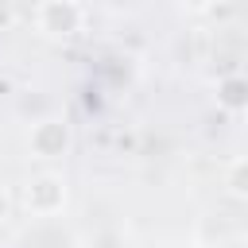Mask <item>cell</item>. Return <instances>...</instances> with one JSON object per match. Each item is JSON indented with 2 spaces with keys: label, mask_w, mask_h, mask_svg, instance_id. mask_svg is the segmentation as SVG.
I'll list each match as a JSON object with an SVG mask.
<instances>
[{
  "label": "cell",
  "mask_w": 248,
  "mask_h": 248,
  "mask_svg": "<svg viewBox=\"0 0 248 248\" xmlns=\"http://www.w3.org/2000/svg\"><path fill=\"white\" fill-rule=\"evenodd\" d=\"M23 205L35 217H54L66 205V182H62V174H35V178H27Z\"/></svg>",
  "instance_id": "6da1fadb"
},
{
  "label": "cell",
  "mask_w": 248,
  "mask_h": 248,
  "mask_svg": "<svg viewBox=\"0 0 248 248\" xmlns=\"http://www.w3.org/2000/svg\"><path fill=\"white\" fill-rule=\"evenodd\" d=\"M35 23L46 35H74L85 23V8L74 4V0H46V4L35 8Z\"/></svg>",
  "instance_id": "7a4b0ae2"
},
{
  "label": "cell",
  "mask_w": 248,
  "mask_h": 248,
  "mask_svg": "<svg viewBox=\"0 0 248 248\" xmlns=\"http://www.w3.org/2000/svg\"><path fill=\"white\" fill-rule=\"evenodd\" d=\"M27 147H31V155H39V159H58V155H66V151H70V124L58 120V116L39 120V124L31 128V136H27Z\"/></svg>",
  "instance_id": "3957f363"
},
{
  "label": "cell",
  "mask_w": 248,
  "mask_h": 248,
  "mask_svg": "<svg viewBox=\"0 0 248 248\" xmlns=\"http://www.w3.org/2000/svg\"><path fill=\"white\" fill-rule=\"evenodd\" d=\"M217 97H221V105H225V108L240 112V108H244V78H240V74L225 78V81H221V89H217Z\"/></svg>",
  "instance_id": "277c9868"
},
{
  "label": "cell",
  "mask_w": 248,
  "mask_h": 248,
  "mask_svg": "<svg viewBox=\"0 0 248 248\" xmlns=\"http://www.w3.org/2000/svg\"><path fill=\"white\" fill-rule=\"evenodd\" d=\"M229 190H232V194H244V163L232 167V182H229Z\"/></svg>",
  "instance_id": "5b68a950"
},
{
  "label": "cell",
  "mask_w": 248,
  "mask_h": 248,
  "mask_svg": "<svg viewBox=\"0 0 248 248\" xmlns=\"http://www.w3.org/2000/svg\"><path fill=\"white\" fill-rule=\"evenodd\" d=\"M8 209H12V198H8V190L0 186V217H8Z\"/></svg>",
  "instance_id": "8992f818"
},
{
  "label": "cell",
  "mask_w": 248,
  "mask_h": 248,
  "mask_svg": "<svg viewBox=\"0 0 248 248\" xmlns=\"http://www.w3.org/2000/svg\"><path fill=\"white\" fill-rule=\"evenodd\" d=\"M170 248H202V244H194V240H178V244H170Z\"/></svg>",
  "instance_id": "52a82bcc"
}]
</instances>
